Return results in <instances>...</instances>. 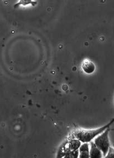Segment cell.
Here are the masks:
<instances>
[{
    "label": "cell",
    "mask_w": 114,
    "mask_h": 158,
    "mask_svg": "<svg viewBox=\"0 0 114 158\" xmlns=\"http://www.w3.org/2000/svg\"><path fill=\"white\" fill-rule=\"evenodd\" d=\"M114 123V118L106 124V125L100 128L94 129H76L71 133V138H76L82 143H90L99 134L102 133L107 128H109Z\"/></svg>",
    "instance_id": "cell-1"
},
{
    "label": "cell",
    "mask_w": 114,
    "mask_h": 158,
    "mask_svg": "<svg viewBox=\"0 0 114 158\" xmlns=\"http://www.w3.org/2000/svg\"><path fill=\"white\" fill-rule=\"evenodd\" d=\"M70 151L68 145V141L64 142L62 145L60 147L59 149L57 154V158H64L65 155Z\"/></svg>",
    "instance_id": "cell-6"
},
{
    "label": "cell",
    "mask_w": 114,
    "mask_h": 158,
    "mask_svg": "<svg viewBox=\"0 0 114 158\" xmlns=\"http://www.w3.org/2000/svg\"><path fill=\"white\" fill-rule=\"evenodd\" d=\"M68 142L70 151L78 150L79 147L82 144V142L76 138H71Z\"/></svg>",
    "instance_id": "cell-8"
},
{
    "label": "cell",
    "mask_w": 114,
    "mask_h": 158,
    "mask_svg": "<svg viewBox=\"0 0 114 158\" xmlns=\"http://www.w3.org/2000/svg\"><path fill=\"white\" fill-rule=\"evenodd\" d=\"M79 149L73 151H69L66 155L65 158H76L79 157Z\"/></svg>",
    "instance_id": "cell-9"
},
{
    "label": "cell",
    "mask_w": 114,
    "mask_h": 158,
    "mask_svg": "<svg viewBox=\"0 0 114 158\" xmlns=\"http://www.w3.org/2000/svg\"><path fill=\"white\" fill-rule=\"evenodd\" d=\"M110 131V129L109 127L96 136L94 140V143L100 149L104 157L106 156L109 151V148L111 146L109 137Z\"/></svg>",
    "instance_id": "cell-2"
},
{
    "label": "cell",
    "mask_w": 114,
    "mask_h": 158,
    "mask_svg": "<svg viewBox=\"0 0 114 158\" xmlns=\"http://www.w3.org/2000/svg\"><path fill=\"white\" fill-rule=\"evenodd\" d=\"M37 5V2L35 0H18V2L14 6V8H18L20 6H32L35 7Z\"/></svg>",
    "instance_id": "cell-7"
},
{
    "label": "cell",
    "mask_w": 114,
    "mask_h": 158,
    "mask_svg": "<svg viewBox=\"0 0 114 158\" xmlns=\"http://www.w3.org/2000/svg\"><path fill=\"white\" fill-rule=\"evenodd\" d=\"M105 158H114V148L112 147H110L109 151L107 153L106 156L104 157Z\"/></svg>",
    "instance_id": "cell-10"
},
{
    "label": "cell",
    "mask_w": 114,
    "mask_h": 158,
    "mask_svg": "<svg viewBox=\"0 0 114 158\" xmlns=\"http://www.w3.org/2000/svg\"><path fill=\"white\" fill-rule=\"evenodd\" d=\"M79 157L80 158H90V150L88 143H84L79 148Z\"/></svg>",
    "instance_id": "cell-5"
},
{
    "label": "cell",
    "mask_w": 114,
    "mask_h": 158,
    "mask_svg": "<svg viewBox=\"0 0 114 158\" xmlns=\"http://www.w3.org/2000/svg\"><path fill=\"white\" fill-rule=\"evenodd\" d=\"M90 158H103V153L100 149L95 145L94 142H90Z\"/></svg>",
    "instance_id": "cell-4"
},
{
    "label": "cell",
    "mask_w": 114,
    "mask_h": 158,
    "mask_svg": "<svg viewBox=\"0 0 114 158\" xmlns=\"http://www.w3.org/2000/svg\"><path fill=\"white\" fill-rule=\"evenodd\" d=\"M82 69L85 73L91 74L95 72L96 67L92 61L86 58L82 62Z\"/></svg>",
    "instance_id": "cell-3"
}]
</instances>
